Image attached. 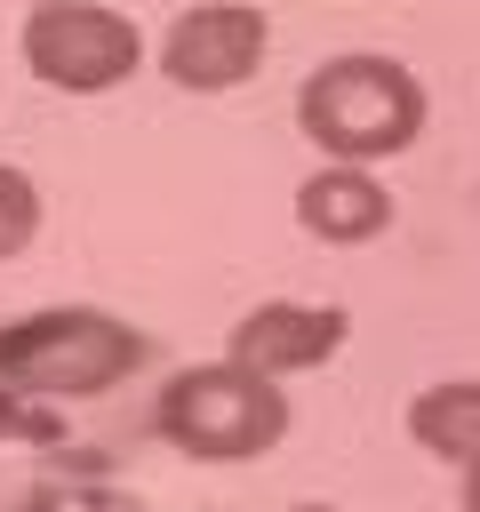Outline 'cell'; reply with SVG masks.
<instances>
[{
	"mask_svg": "<svg viewBox=\"0 0 480 512\" xmlns=\"http://www.w3.org/2000/svg\"><path fill=\"white\" fill-rule=\"evenodd\" d=\"M264 48H272V16L256 0H192L168 16L152 64L184 96H224V88L264 72Z\"/></svg>",
	"mask_w": 480,
	"mask_h": 512,
	"instance_id": "5",
	"label": "cell"
},
{
	"mask_svg": "<svg viewBox=\"0 0 480 512\" xmlns=\"http://www.w3.org/2000/svg\"><path fill=\"white\" fill-rule=\"evenodd\" d=\"M288 512H336V504H288Z\"/></svg>",
	"mask_w": 480,
	"mask_h": 512,
	"instance_id": "12",
	"label": "cell"
},
{
	"mask_svg": "<svg viewBox=\"0 0 480 512\" xmlns=\"http://www.w3.org/2000/svg\"><path fill=\"white\" fill-rule=\"evenodd\" d=\"M344 344H352V312H344V304L264 296V304H248V312L232 320L224 360H240V368H256V376H272V384H288V376L328 368Z\"/></svg>",
	"mask_w": 480,
	"mask_h": 512,
	"instance_id": "6",
	"label": "cell"
},
{
	"mask_svg": "<svg viewBox=\"0 0 480 512\" xmlns=\"http://www.w3.org/2000/svg\"><path fill=\"white\" fill-rule=\"evenodd\" d=\"M0 440H64V424L48 416V400H24L16 384H0Z\"/></svg>",
	"mask_w": 480,
	"mask_h": 512,
	"instance_id": "10",
	"label": "cell"
},
{
	"mask_svg": "<svg viewBox=\"0 0 480 512\" xmlns=\"http://www.w3.org/2000/svg\"><path fill=\"white\" fill-rule=\"evenodd\" d=\"M152 336L104 304H40L0 320V384L24 400H104L112 384L144 376Z\"/></svg>",
	"mask_w": 480,
	"mask_h": 512,
	"instance_id": "2",
	"label": "cell"
},
{
	"mask_svg": "<svg viewBox=\"0 0 480 512\" xmlns=\"http://www.w3.org/2000/svg\"><path fill=\"white\" fill-rule=\"evenodd\" d=\"M464 512H480V464L464 472Z\"/></svg>",
	"mask_w": 480,
	"mask_h": 512,
	"instance_id": "11",
	"label": "cell"
},
{
	"mask_svg": "<svg viewBox=\"0 0 480 512\" xmlns=\"http://www.w3.org/2000/svg\"><path fill=\"white\" fill-rule=\"evenodd\" d=\"M424 120H432L424 80L384 48H344V56L312 64L296 88V136L320 160H352V168L400 160V152H416Z\"/></svg>",
	"mask_w": 480,
	"mask_h": 512,
	"instance_id": "1",
	"label": "cell"
},
{
	"mask_svg": "<svg viewBox=\"0 0 480 512\" xmlns=\"http://www.w3.org/2000/svg\"><path fill=\"white\" fill-rule=\"evenodd\" d=\"M32 240H40V184L16 160H0V264H16Z\"/></svg>",
	"mask_w": 480,
	"mask_h": 512,
	"instance_id": "9",
	"label": "cell"
},
{
	"mask_svg": "<svg viewBox=\"0 0 480 512\" xmlns=\"http://www.w3.org/2000/svg\"><path fill=\"white\" fill-rule=\"evenodd\" d=\"M24 8H48V0H24Z\"/></svg>",
	"mask_w": 480,
	"mask_h": 512,
	"instance_id": "13",
	"label": "cell"
},
{
	"mask_svg": "<svg viewBox=\"0 0 480 512\" xmlns=\"http://www.w3.org/2000/svg\"><path fill=\"white\" fill-rule=\"evenodd\" d=\"M16 56L56 96H104L144 72V32H136V16H120L104 0H48V8H24Z\"/></svg>",
	"mask_w": 480,
	"mask_h": 512,
	"instance_id": "4",
	"label": "cell"
},
{
	"mask_svg": "<svg viewBox=\"0 0 480 512\" xmlns=\"http://www.w3.org/2000/svg\"><path fill=\"white\" fill-rule=\"evenodd\" d=\"M152 432L192 464H256L288 440V384L240 360H192L152 392Z\"/></svg>",
	"mask_w": 480,
	"mask_h": 512,
	"instance_id": "3",
	"label": "cell"
},
{
	"mask_svg": "<svg viewBox=\"0 0 480 512\" xmlns=\"http://www.w3.org/2000/svg\"><path fill=\"white\" fill-rule=\"evenodd\" d=\"M400 424H408V440H416L424 456L472 472V464H480V376H440V384H424Z\"/></svg>",
	"mask_w": 480,
	"mask_h": 512,
	"instance_id": "8",
	"label": "cell"
},
{
	"mask_svg": "<svg viewBox=\"0 0 480 512\" xmlns=\"http://www.w3.org/2000/svg\"><path fill=\"white\" fill-rule=\"evenodd\" d=\"M296 224L320 240V248H368L392 232V192L376 168H352V160H320L304 184H296Z\"/></svg>",
	"mask_w": 480,
	"mask_h": 512,
	"instance_id": "7",
	"label": "cell"
},
{
	"mask_svg": "<svg viewBox=\"0 0 480 512\" xmlns=\"http://www.w3.org/2000/svg\"><path fill=\"white\" fill-rule=\"evenodd\" d=\"M472 208H480V184H472Z\"/></svg>",
	"mask_w": 480,
	"mask_h": 512,
	"instance_id": "14",
	"label": "cell"
}]
</instances>
